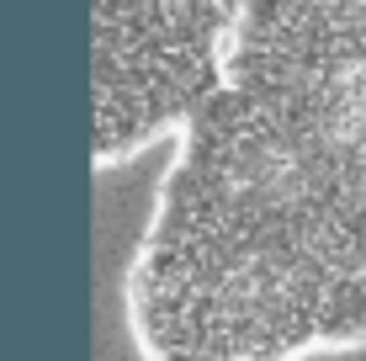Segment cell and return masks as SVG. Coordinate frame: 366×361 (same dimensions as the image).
I'll return each instance as SVG.
<instances>
[{
	"label": "cell",
	"mask_w": 366,
	"mask_h": 361,
	"mask_svg": "<svg viewBox=\"0 0 366 361\" xmlns=\"http://www.w3.org/2000/svg\"><path fill=\"white\" fill-rule=\"evenodd\" d=\"M122 314L144 361L366 351V0H234Z\"/></svg>",
	"instance_id": "cell-1"
},
{
	"label": "cell",
	"mask_w": 366,
	"mask_h": 361,
	"mask_svg": "<svg viewBox=\"0 0 366 361\" xmlns=\"http://www.w3.org/2000/svg\"><path fill=\"white\" fill-rule=\"evenodd\" d=\"M234 11L223 0H96L91 159L117 170L181 133L218 91Z\"/></svg>",
	"instance_id": "cell-2"
}]
</instances>
